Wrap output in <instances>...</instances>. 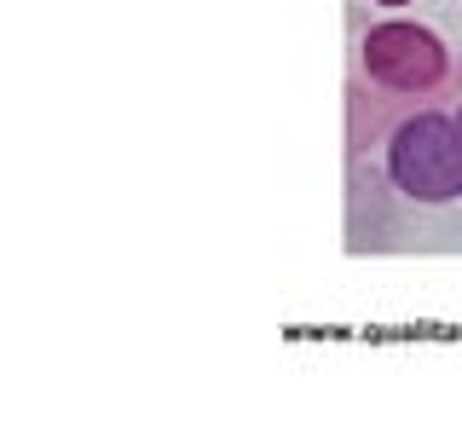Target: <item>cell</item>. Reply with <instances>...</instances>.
I'll return each instance as SVG.
<instances>
[{
    "instance_id": "obj_1",
    "label": "cell",
    "mask_w": 462,
    "mask_h": 433,
    "mask_svg": "<svg viewBox=\"0 0 462 433\" xmlns=\"http://www.w3.org/2000/svg\"><path fill=\"white\" fill-rule=\"evenodd\" d=\"M387 180L416 202H451L462 197V134L457 115L422 110L393 127L387 139Z\"/></svg>"
},
{
    "instance_id": "obj_2",
    "label": "cell",
    "mask_w": 462,
    "mask_h": 433,
    "mask_svg": "<svg viewBox=\"0 0 462 433\" xmlns=\"http://www.w3.org/2000/svg\"><path fill=\"white\" fill-rule=\"evenodd\" d=\"M358 64H365V76L375 87H387V93H439L445 81H451V58H445L439 35H428L422 23H375L365 35V47H358Z\"/></svg>"
},
{
    "instance_id": "obj_3",
    "label": "cell",
    "mask_w": 462,
    "mask_h": 433,
    "mask_svg": "<svg viewBox=\"0 0 462 433\" xmlns=\"http://www.w3.org/2000/svg\"><path fill=\"white\" fill-rule=\"evenodd\" d=\"M382 6H404V0H382Z\"/></svg>"
},
{
    "instance_id": "obj_4",
    "label": "cell",
    "mask_w": 462,
    "mask_h": 433,
    "mask_svg": "<svg viewBox=\"0 0 462 433\" xmlns=\"http://www.w3.org/2000/svg\"><path fill=\"white\" fill-rule=\"evenodd\" d=\"M457 134H462V110H457Z\"/></svg>"
}]
</instances>
